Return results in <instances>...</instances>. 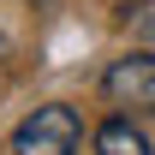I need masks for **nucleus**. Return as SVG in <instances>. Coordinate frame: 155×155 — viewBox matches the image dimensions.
I'll use <instances>...</instances> for the list:
<instances>
[{"instance_id": "nucleus-1", "label": "nucleus", "mask_w": 155, "mask_h": 155, "mask_svg": "<svg viewBox=\"0 0 155 155\" xmlns=\"http://www.w3.org/2000/svg\"><path fill=\"white\" fill-rule=\"evenodd\" d=\"M78 143H84V119H78V107H66V101L36 107V114L12 131V155H78Z\"/></svg>"}, {"instance_id": "nucleus-4", "label": "nucleus", "mask_w": 155, "mask_h": 155, "mask_svg": "<svg viewBox=\"0 0 155 155\" xmlns=\"http://www.w3.org/2000/svg\"><path fill=\"white\" fill-rule=\"evenodd\" d=\"M119 18H125V30H131V36L155 42V0H137V6H125Z\"/></svg>"}, {"instance_id": "nucleus-3", "label": "nucleus", "mask_w": 155, "mask_h": 155, "mask_svg": "<svg viewBox=\"0 0 155 155\" xmlns=\"http://www.w3.org/2000/svg\"><path fill=\"white\" fill-rule=\"evenodd\" d=\"M96 155H149V137L131 119H101L96 125Z\"/></svg>"}, {"instance_id": "nucleus-2", "label": "nucleus", "mask_w": 155, "mask_h": 155, "mask_svg": "<svg viewBox=\"0 0 155 155\" xmlns=\"http://www.w3.org/2000/svg\"><path fill=\"white\" fill-rule=\"evenodd\" d=\"M101 96L114 107H131V114H149L155 107V60L149 54H119L107 72H101Z\"/></svg>"}]
</instances>
